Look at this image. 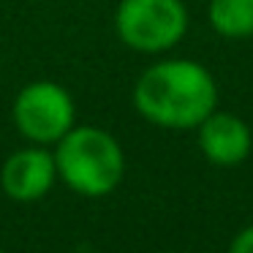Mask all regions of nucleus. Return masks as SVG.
<instances>
[{"mask_svg": "<svg viewBox=\"0 0 253 253\" xmlns=\"http://www.w3.org/2000/svg\"><path fill=\"white\" fill-rule=\"evenodd\" d=\"M199 150L215 166H237L251 155L253 133L242 117L231 112H210L196 126Z\"/></svg>", "mask_w": 253, "mask_h": 253, "instance_id": "6", "label": "nucleus"}, {"mask_svg": "<svg viewBox=\"0 0 253 253\" xmlns=\"http://www.w3.org/2000/svg\"><path fill=\"white\" fill-rule=\"evenodd\" d=\"M17 131L28 142L49 147L74 128V98L57 82H30L17 93L11 106Z\"/></svg>", "mask_w": 253, "mask_h": 253, "instance_id": "4", "label": "nucleus"}, {"mask_svg": "<svg viewBox=\"0 0 253 253\" xmlns=\"http://www.w3.org/2000/svg\"><path fill=\"white\" fill-rule=\"evenodd\" d=\"M207 17L223 39H253V0H210Z\"/></svg>", "mask_w": 253, "mask_h": 253, "instance_id": "7", "label": "nucleus"}, {"mask_svg": "<svg viewBox=\"0 0 253 253\" xmlns=\"http://www.w3.org/2000/svg\"><path fill=\"white\" fill-rule=\"evenodd\" d=\"M133 106L153 126L188 131L218 109V84L207 66L169 57L153 63L136 79Z\"/></svg>", "mask_w": 253, "mask_h": 253, "instance_id": "1", "label": "nucleus"}, {"mask_svg": "<svg viewBox=\"0 0 253 253\" xmlns=\"http://www.w3.org/2000/svg\"><path fill=\"white\" fill-rule=\"evenodd\" d=\"M57 182V164L55 153L41 144L22 147L11 153L0 169V185L3 193L14 202H39L41 196L55 188Z\"/></svg>", "mask_w": 253, "mask_h": 253, "instance_id": "5", "label": "nucleus"}, {"mask_svg": "<svg viewBox=\"0 0 253 253\" xmlns=\"http://www.w3.org/2000/svg\"><path fill=\"white\" fill-rule=\"evenodd\" d=\"M229 253H253V223L245 226L242 231H237V237L229 245Z\"/></svg>", "mask_w": 253, "mask_h": 253, "instance_id": "8", "label": "nucleus"}, {"mask_svg": "<svg viewBox=\"0 0 253 253\" xmlns=\"http://www.w3.org/2000/svg\"><path fill=\"white\" fill-rule=\"evenodd\" d=\"M0 253H6V251H0Z\"/></svg>", "mask_w": 253, "mask_h": 253, "instance_id": "9", "label": "nucleus"}, {"mask_svg": "<svg viewBox=\"0 0 253 253\" xmlns=\"http://www.w3.org/2000/svg\"><path fill=\"white\" fill-rule=\"evenodd\" d=\"M115 30L128 49L161 55L185 39L188 8L182 0H120Z\"/></svg>", "mask_w": 253, "mask_h": 253, "instance_id": "3", "label": "nucleus"}, {"mask_svg": "<svg viewBox=\"0 0 253 253\" xmlns=\"http://www.w3.org/2000/svg\"><path fill=\"white\" fill-rule=\"evenodd\" d=\"M57 180L79 196H106L126 174L123 147L109 131L95 126H74L55 144Z\"/></svg>", "mask_w": 253, "mask_h": 253, "instance_id": "2", "label": "nucleus"}]
</instances>
